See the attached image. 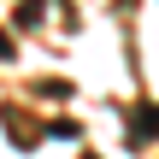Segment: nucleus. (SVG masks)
Wrapping results in <instances>:
<instances>
[{
  "instance_id": "obj_1",
  "label": "nucleus",
  "mask_w": 159,
  "mask_h": 159,
  "mask_svg": "<svg viewBox=\"0 0 159 159\" xmlns=\"http://www.w3.org/2000/svg\"><path fill=\"white\" fill-rule=\"evenodd\" d=\"M159 136V106H136L130 112V142H153Z\"/></svg>"
},
{
  "instance_id": "obj_2",
  "label": "nucleus",
  "mask_w": 159,
  "mask_h": 159,
  "mask_svg": "<svg viewBox=\"0 0 159 159\" xmlns=\"http://www.w3.org/2000/svg\"><path fill=\"white\" fill-rule=\"evenodd\" d=\"M0 59H12V41H6V35H0Z\"/></svg>"
}]
</instances>
